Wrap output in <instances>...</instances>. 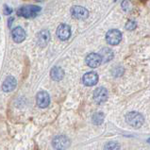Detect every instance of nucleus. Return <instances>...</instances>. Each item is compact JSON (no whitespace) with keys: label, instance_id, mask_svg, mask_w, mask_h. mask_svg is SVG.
I'll return each mask as SVG.
<instances>
[{"label":"nucleus","instance_id":"nucleus-1","mask_svg":"<svg viewBox=\"0 0 150 150\" xmlns=\"http://www.w3.org/2000/svg\"><path fill=\"white\" fill-rule=\"evenodd\" d=\"M42 8L39 6L35 5H27L23 6L17 10V15L24 18H34L41 12Z\"/></svg>","mask_w":150,"mask_h":150},{"label":"nucleus","instance_id":"nucleus-2","mask_svg":"<svg viewBox=\"0 0 150 150\" xmlns=\"http://www.w3.org/2000/svg\"><path fill=\"white\" fill-rule=\"evenodd\" d=\"M126 121L128 125L133 127H141L144 123V118L140 112L137 111H130L126 115Z\"/></svg>","mask_w":150,"mask_h":150},{"label":"nucleus","instance_id":"nucleus-3","mask_svg":"<svg viewBox=\"0 0 150 150\" xmlns=\"http://www.w3.org/2000/svg\"><path fill=\"white\" fill-rule=\"evenodd\" d=\"M122 33L118 29H110L106 34L107 42L110 45H117L122 41Z\"/></svg>","mask_w":150,"mask_h":150},{"label":"nucleus","instance_id":"nucleus-4","mask_svg":"<svg viewBox=\"0 0 150 150\" xmlns=\"http://www.w3.org/2000/svg\"><path fill=\"white\" fill-rule=\"evenodd\" d=\"M71 14L75 19L85 20L89 17V11L87 8L81 6H74L71 8Z\"/></svg>","mask_w":150,"mask_h":150},{"label":"nucleus","instance_id":"nucleus-5","mask_svg":"<svg viewBox=\"0 0 150 150\" xmlns=\"http://www.w3.org/2000/svg\"><path fill=\"white\" fill-rule=\"evenodd\" d=\"M70 140L66 136H57L52 141V145L55 149H65L70 146Z\"/></svg>","mask_w":150,"mask_h":150},{"label":"nucleus","instance_id":"nucleus-6","mask_svg":"<svg viewBox=\"0 0 150 150\" xmlns=\"http://www.w3.org/2000/svg\"><path fill=\"white\" fill-rule=\"evenodd\" d=\"M57 36L62 41L68 40L71 36V28L66 24L59 25L57 28Z\"/></svg>","mask_w":150,"mask_h":150},{"label":"nucleus","instance_id":"nucleus-7","mask_svg":"<svg viewBox=\"0 0 150 150\" xmlns=\"http://www.w3.org/2000/svg\"><path fill=\"white\" fill-rule=\"evenodd\" d=\"M93 99L97 104H102L108 99V91L104 87H99L93 92Z\"/></svg>","mask_w":150,"mask_h":150},{"label":"nucleus","instance_id":"nucleus-8","mask_svg":"<svg viewBox=\"0 0 150 150\" xmlns=\"http://www.w3.org/2000/svg\"><path fill=\"white\" fill-rule=\"evenodd\" d=\"M36 102L38 107H40L42 109H45L46 107H48L50 103V96L48 95V93H46L45 91L38 93L36 96Z\"/></svg>","mask_w":150,"mask_h":150},{"label":"nucleus","instance_id":"nucleus-9","mask_svg":"<svg viewBox=\"0 0 150 150\" xmlns=\"http://www.w3.org/2000/svg\"><path fill=\"white\" fill-rule=\"evenodd\" d=\"M86 64L91 68H96L98 66H100V64L102 62V59L100 57L99 54L97 53H91L87 55L86 59H85Z\"/></svg>","mask_w":150,"mask_h":150},{"label":"nucleus","instance_id":"nucleus-10","mask_svg":"<svg viewBox=\"0 0 150 150\" xmlns=\"http://www.w3.org/2000/svg\"><path fill=\"white\" fill-rule=\"evenodd\" d=\"M82 81L85 86H88V87L95 86L98 82V75L96 72H88L83 76Z\"/></svg>","mask_w":150,"mask_h":150},{"label":"nucleus","instance_id":"nucleus-11","mask_svg":"<svg viewBox=\"0 0 150 150\" xmlns=\"http://www.w3.org/2000/svg\"><path fill=\"white\" fill-rule=\"evenodd\" d=\"M50 41V33L48 30H44L40 31L37 35V44L40 45L41 47H45Z\"/></svg>","mask_w":150,"mask_h":150},{"label":"nucleus","instance_id":"nucleus-12","mask_svg":"<svg viewBox=\"0 0 150 150\" xmlns=\"http://www.w3.org/2000/svg\"><path fill=\"white\" fill-rule=\"evenodd\" d=\"M11 37L15 42L20 44V42H22L25 39V31L21 27H17L12 29Z\"/></svg>","mask_w":150,"mask_h":150},{"label":"nucleus","instance_id":"nucleus-13","mask_svg":"<svg viewBox=\"0 0 150 150\" xmlns=\"http://www.w3.org/2000/svg\"><path fill=\"white\" fill-rule=\"evenodd\" d=\"M16 85H17L16 79L13 78V76H10L4 80L3 85H2V90L6 93H10L11 91H13V90L16 88Z\"/></svg>","mask_w":150,"mask_h":150},{"label":"nucleus","instance_id":"nucleus-14","mask_svg":"<svg viewBox=\"0 0 150 150\" xmlns=\"http://www.w3.org/2000/svg\"><path fill=\"white\" fill-rule=\"evenodd\" d=\"M50 76L51 79L55 81H59L63 79L64 76V71L62 69L61 67L59 66H55L53 67L50 71Z\"/></svg>","mask_w":150,"mask_h":150},{"label":"nucleus","instance_id":"nucleus-15","mask_svg":"<svg viewBox=\"0 0 150 150\" xmlns=\"http://www.w3.org/2000/svg\"><path fill=\"white\" fill-rule=\"evenodd\" d=\"M100 57L102 59V62H108L110 61L113 59V56H114V53L113 51L111 50L110 48L109 47H105V48H102L101 51H100Z\"/></svg>","mask_w":150,"mask_h":150},{"label":"nucleus","instance_id":"nucleus-16","mask_svg":"<svg viewBox=\"0 0 150 150\" xmlns=\"http://www.w3.org/2000/svg\"><path fill=\"white\" fill-rule=\"evenodd\" d=\"M105 115L103 112H96L95 114H93L92 116V122L96 126H99L104 122Z\"/></svg>","mask_w":150,"mask_h":150},{"label":"nucleus","instance_id":"nucleus-17","mask_svg":"<svg viewBox=\"0 0 150 150\" xmlns=\"http://www.w3.org/2000/svg\"><path fill=\"white\" fill-rule=\"evenodd\" d=\"M122 8L125 11H129L132 8V4L130 2V0H124L122 2Z\"/></svg>","mask_w":150,"mask_h":150},{"label":"nucleus","instance_id":"nucleus-18","mask_svg":"<svg viewBox=\"0 0 150 150\" xmlns=\"http://www.w3.org/2000/svg\"><path fill=\"white\" fill-rule=\"evenodd\" d=\"M136 28H137V23L133 20L127 21V24H126V29H127V30H129V31L134 30Z\"/></svg>","mask_w":150,"mask_h":150},{"label":"nucleus","instance_id":"nucleus-19","mask_svg":"<svg viewBox=\"0 0 150 150\" xmlns=\"http://www.w3.org/2000/svg\"><path fill=\"white\" fill-rule=\"evenodd\" d=\"M120 146L118 145L117 143H114V142H109L108 144H106L105 145V149H111V150H113V149H119Z\"/></svg>","mask_w":150,"mask_h":150},{"label":"nucleus","instance_id":"nucleus-20","mask_svg":"<svg viewBox=\"0 0 150 150\" xmlns=\"http://www.w3.org/2000/svg\"><path fill=\"white\" fill-rule=\"evenodd\" d=\"M12 12V10H11V8H10L8 6L5 5L4 6V13H5L6 15H8V14H11Z\"/></svg>","mask_w":150,"mask_h":150},{"label":"nucleus","instance_id":"nucleus-21","mask_svg":"<svg viewBox=\"0 0 150 150\" xmlns=\"http://www.w3.org/2000/svg\"><path fill=\"white\" fill-rule=\"evenodd\" d=\"M13 21V17H11L10 18V21H8V28L11 27V22Z\"/></svg>","mask_w":150,"mask_h":150},{"label":"nucleus","instance_id":"nucleus-22","mask_svg":"<svg viewBox=\"0 0 150 150\" xmlns=\"http://www.w3.org/2000/svg\"><path fill=\"white\" fill-rule=\"evenodd\" d=\"M36 1H42V0H36Z\"/></svg>","mask_w":150,"mask_h":150},{"label":"nucleus","instance_id":"nucleus-23","mask_svg":"<svg viewBox=\"0 0 150 150\" xmlns=\"http://www.w3.org/2000/svg\"><path fill=\"white\" fill-rule=\"evenodd\" d=\"M140 1H144V0H140Z\"/></svg>","mask_w":150,"mask_h":150}]
</instances>
